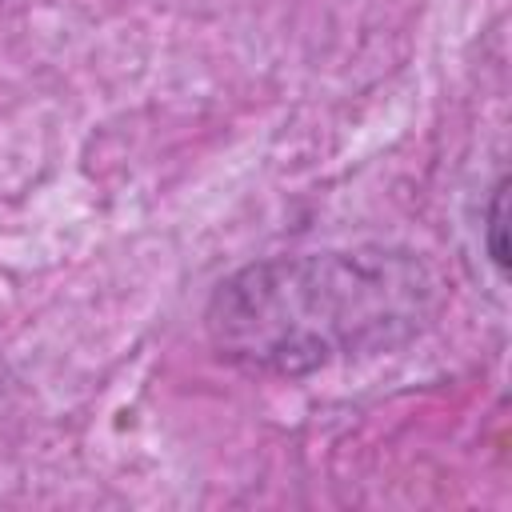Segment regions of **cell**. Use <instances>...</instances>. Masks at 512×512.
I'll return each mask as SVG.
<instances>
[{
    "mask_svg": "<svg viewBox=\"0 0 512 512\" xmlns=\"http://www.w3.org/2000/svg\"><path fill=\"white\" fill-rule=\"evenodd\" d=\"M504 204H508V180L496 176L492 196H488V256L496 264V272H508V244H504Z\"/></svg>",
    "mask_w": 512,
    "mask_h": 512,
    "instance_id": "2",
    "label": "cell"
},
{
    "mask_svg": "<svg viewBox=\"0 0 512 512\" xmlns=\"http://www.w3.org/2000/svg\"><path fill=\"white\" fill-rule=\"evenodd\" d=\"M436 304V276L412 252H308L228 276L208 300L204 328L212 348L244 372L304 376L412 340Z\"/></svg>",
    "mask_w": 512,
    "mask_h": 512,
    "instance_id": "1",
    "label": "cell"
}]
</instances>
